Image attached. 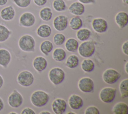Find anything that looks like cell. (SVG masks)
Segmentation results:
<instances>
[{"label": "cell", "mask_w": 128, "mask_h": 114, "mask_svg": "<svg viewBox=\"0 0 128 114\" xmlns=\"http://www.w3.org/2000/svg\"><path fill=\"white\" fill-rule=\"evenodd\" d=\"M112 110L114 114H128V106L125 102H118L114 105Z\"/></svg>", "instance_id": "cell-21"}, {"label": "cell", "mask_w": 128, "mask_h": 114, "mask_svg": "<svg viewBox=\"0 0 128 114\" xmlns=\"http://www.w3.org/2000/svg\"><path fill=\"white\" fill-rule=\"evenodd\" d=\"M20 49L26 52H34V51L36 41L30 35L26 34L20 37L18 41Z\"/></svg>", "instance_id": "cell-2"}, {"label": "cell", "mask_w": 128, "mask_h": 114, "mask_svg": "<svg viewBox=\"0 0 128 114\" xmlns=\"http://www.w3.org/2000/svg\"><path fill=\"white\" fill-rule=\"evenodd\" d=\"M52 30L50 26L48 24H44L40 25L36 30L38 36L42 38H48L52 34Z\"/></svg>", "instance_id": "cell-20"}, {"label": "cell", "mask_w": 128, "mask_h": 114, "mask_svg": "<svg viewBox=\"0 0 128 114\" xmlns=\"http://www.w3.org/2000/svg\"><path fill=\"white\" fill-rule=\"evenodd\" d=\"M40 49L42 54L46 56H48L49 53L52 50V43L49 40H45L41 43Z\"/></svg>", "instance_id": "cell-25"}, {"label": "cell", "mask_w": 128, "mask_h": 114, "mask_svg": "<svg viewBox=\"0 0 128 114\" xmlns=\"http://www.w3.org/2000/svg\"><path fill=\"white\" fill-rule=\"evenodd\" d=\"M33 1L34 4L36 6L42 7L46 4L48 0H33Z\"/></svg>", "instance_id": "cell-38"}, {"label": "cell", "mask_w": 128, "mask_h": 114, "mask_svg": "<svg viewBox=\"0 0 128 114\" xmlns=\"http://www.w3.org/2000/svg\"><path fill=\"white\" fill-rule=\"evenodd\" d=\"M68 1H72V0H68Z\"/></svg>", "instance_id": "cell-48"}, {"label": "cell", "mask_w": 128, "mask_h": 114, "mask_svg": "<svg viewBox=\"0 0 128 114\" xmlns=\"http://www.w3.org/2000/svg\"><path fill=\"white\" fill-rule=\"evenodd\" d=\"M4 107V103L3 99L0 97V111H2Z\"/></svg>", "instance_id": "cell-40"}, {"label": "cell", "mask_w": 128, "mask_h": 114, "mask_svg": "<svg viewBox=\"0 0 128 114\" xmlns=\"http://www.w3.org/2000/svg\"><path fill=\"white\" fill-rule=\"evenodd\" d=\"M21 114H36V112L34 109L32 108L28 107H26L22 109V110L20 112Z\"/></svg>", "instance_id": "cell-36"}, {"label": "cell", "mask_w": 128, "mask_h": 114, "mask_svg": "<svg viewBox=\"0 0 128 114\" xmlns=\"http://www.w3.org/2000/svg\"><path fill=\"white\" fill-rule=\"evenodd\" d=\"M35 22V16L32 13L29 12L22 13L19 18V24L23 27H31L34 25Z\"/></svg>", "instance_id": "cell-10"}, {"label": "cell", "mask_w": 128, "mask_h": 114, "mask_svg": "<svg viewBox=\"0 0 128 114\" xmlns=\"http://www.w3.org/2000/svg\"><path fill=\"white\" fill-rule=\"evenodd\" d=\"M65 47L68 51L70 52H76L78 47V42L74 38H70L68 39L65 43Z\"/></svg>", "instance_id": "cell-24"}, {"label": "cell", "mask_w": 128, "mask_h": 114, "mask_svg": "<svg viewBox=\"0 0 128 114\" xmlns=\"http://www.w3.org/2000/svg\"><path fill=\"white\" fill-rule=\"evenodd\" d=\"M30 100L33 105L40 107L44 106L48 103L50 100V96L46 91L36 90L31 94Z\"/></svg>", "instance_id": "cell-1"}, {"label": "cell", "mask_w": 128, "mask_h": 114, "mask_svg": "<svg viewBox=\"0 0 128 114\" xmlns=\"http://www.w3.org/2000/svg\"><path fill=\"white\" fill-rule=\"evenodd\" d=\"M14 4L20 8H26L28 7L32 0H12Z\"/></svg>", "instance_id": "cell-34"}, {"label": "cell", "mask_w": 128, "mask_h": 114, "mask_svg": "<svg viewBox=\"0 0 128 114\" xmlns=\"http://www.w3.org/2000/svg\"><path fill=\"white\" fill-rule=\"evenodd\" d=\"M78 87L82 92H92L94 89V83L92 78L88 77H84L79 80Z\"/></svg>", "instance_id": "cell-9"}, {"label": "cell", "mask_w": 128, "mask_h": 114, "mask_svg": "<svg viewBox=\"0 0 128 114\" xmlns=\"http://www.w3.org/2000/svg\"><path fill=\"white\" fill-rule=\"evenodd\" d=\"M67 114H76V112H74L73 111H69L67 112Z\"/></svg>", "instance_id": "cell-46"}, {"label": "cell", "mask_w": 128, "mask_h": 114, "mask_svg": "<svg viewBox=\"0 0 128 114\" xmlns=\"http://www.w3.org/2000/svg\"><path fill=\"white\" fill-rule=\"evenodd\" d=\"M79 63L78 57L74 54L70 55L66 61V66L70 69L76 68Z\"/></svg>", "instance_id": "cell-26"}, {"label": "cell", "mask_w": 128, "mask_h": 114, "mask_svg": "<svg viewBox=\"0 0 128 114\" xmlns=\"http://www.w3.org/2000/svg\"><path fill=\"white\" fill-rule=\"evenodd\" d=\"M119 90L120 96L122 98L128 97V79L126 78L121 81L119 84Z\"/></svg>", "instance_id": "cell-30"}, {"label": "cell", "mask_w": 128, "mask_h": 114, "mask_svg": "<svg viewBox=\"0 0 128 114\" xmlns=\"http://www.w3.org/2000/svg\"><path fill=\"white\" fill-rule=\"evenodd\" d=\"M12 55L8 50L5 48H0V66L7 68L11 61Z\"/></svg>", "instance_id": "cell-16"}, {"label": "cell", "mask_w": 128, "mask_h": 114, "mask_svg": "<svg viewBox=\"0 0 128 114\" xmlns=\"http://www.w3.org/2000/svg\"><path fill=\"white\" fill-rule=\"evenodd\" d=\"M16 16V11L12 5L8 6L2 8L0 12V17L4 21H10L12 20Z\"/></svg>", "instance_id": "cell-14"}, {"label": "cell", "mask_w": 128, "mask_h": 114, "mask_svg": "<svg viewBox=\"0 0 128 114\" xmlns=\"http://www.w3.org/2000/svg\"><path fill=\"white\" fill-rule=\"evenodd\" d=\"M23 101L22 95L16 89H14L8 98V103L9 106L14 108L20 106L23 103Z\"/></svg>", "instance_id": "cell-8"}, {"label": "cell", "mask_w": 128, "mask_h": 114, "mask_svg": "<svg viewBox=\"0 0 128 114\" xmlns=\"http://www.w3.org/2000/svg\"><path fill=\"white\" fill-rule=\"evenodd\" d=\"M68 103L70 108L76 110L80 108L82 106L84 101L81 96L78 94H73L69 97Z\"/></svg>", "instance_id": "cell-15"}, {"label": "cell", "mask_w": 128, "mask_h": 114, "mask_svg": "<svg viewBox=\"0 0 128 114\" xmlns=\"http://www.w3.org/2000/svg\"><path fill=\"white\" fill-rule=\"evenodd\" d=\"M120 74L116 69L108 68L102 73V77L104 81L108 84H112L116 82L120 78Z\"/></svg>", "instance_id": "cell-7"}, {"label": "cell", "mask_w": 128, "mask_h": 114, "mask_svg": "<svg viewBox=\"0 0 128 114\" xmlns=\"http://www.w3.org/2000/svg\"><path fill=\"white\" fill-rule=\"evenodd\" d=\"M54 28L58 31H63L68 26V18L64 15H58L53 21Z\"/></svg>", "instance_id": "cell-12"}, {"label": "cell", "mask_w": 128, "mask_h": 114, "mask_svg": "<svg viewBox=\"0 0 128 114\" xmlns=\"http://www.w3.org/2000/svg\"><path fill=\"white\" fill-rule=\"evenodd\" d=\"M78 2L83 4H94L96 3V0H78Z\"/></svg>", "instance_id": "cell-39"}, {"label": "cell", "mask_w": 128, "mask_h": 114, "mask_svg": "<svg viewBox=\"0 0 128 114\" xmlns=\"http://www.w3.org/2000/svg\"><path fill=\"white\" fill-rule=\"evenodd\" d=\"M116 90L112 87H106L100 91L99 97L100 100L105 103L112 102L116 96Z\"/></svg>", "instance_id": "cell-6"}, {"label": "cell", "mask_w": 128, "mask_h": 114, "mask_svg": "<svg viewBox=\"0 0 128 114\" xmlns=\"http://www.w3.org/2000/svg\"><path fill=\"white\" fill-rule=\"evenodd\" d=\"M78 50L80 56L84 58L91 57L96 51L95 44L92 40L84 41L78 46Z\"/></svg>", "instance_id": "cell-3"}, {"label": "cell", "mask_w": 128, "mask_h": 114, "mask_svg": "<svg viewBox=\"0 0 128 114\" xmlns=\"http://www.w3.org/2000/svg\"><path fill=\"white\" fill-rule=\"evenodd\" d=\"M47 65V60L42 56H37L34 58L32 61V66L34 69L38 72H41L45 70Z\"/></svg>", "instance_id": "cell-18"}, {"label": "cell", "mask_w": 128, "mask_h": 114, "mask_svg": "<svg viewBox=\"0 0 128 114\" xmlns=\"http://www.w3.org/2000/svg\"><path fill=\"white\" fill-rule=\"evenodd\" d=\"M4 84V80L2 76L0 74V89L2 88Z\"/></svg>", "instance_id": "cell-41"}, {"label": "cell", "mask_w": 128, "mask_h": 114, "mask_svg": "<svg viewBox=\"0 0 128 114\" xmlns=\"http://www.w3.org/2000/svg\"><path fill=\"white\" fill-rule=\"evenodd\" d=\"M53 41L56 45H62L66 41V37L62 33H56L53 37Z\"/></svg>", "instance_id": "cell-33"}, {"label": "cell", "mask_w": 128, "mask_h": 114, "mask_svg": "<svg viewBox=\"0 0 128 114\" xmlns=\"http://www.w3.org/2000/svg\"><path fill=\"white\" fill-rule=\"evenodd\" d=\"M52 7L56 12H63L66 9V4L64 0H54L52 2Z\"/></svg>", "instance_id": "cell-32"}, {"label": "cell", "mask_w": 128, "mask_h": 114, "mask_svg": "<svg viewBox=\"0 0 128 114\" xmlns=\"http://www.w3.org/2000/svg\"><path fill=\"white\" fill-rule=\"evenodd\" d=\"M84 114H100V111L96 106L91 105L88 107L84 112Z\"/></svg>", "instance_id": "cell-35"}, {"label": "cell", "mask_w": 128, "mask_h": 114, "mask_svg": "<svg viewBox=\"0 0 128 114\" xmlns=\"http://www.w3.org/2000/svg\"><path fill=\"white\" fill-rule=\"evenodd\" d=\"M91 31L87 28H80L76 33L78 39L80 41H85L88 39L91 35Z\"/></svg>", "instance_id": "cell-23"}, {"label": "cell", "mask_w": 128, "mask_h": 114, "mask_svg": "<svg viewBox=\"0 0 128 114\" xmlns=\"http://www.w3.org/2000/svg\"><path fill=\"white\" fill-rule=\"evenodd\" d=\"M12 31L6 26L0 24V43H4L7 41L10 37Z\"/></svg>", "instance_id": "cell-22"}, {"label": "cell", "mask_w": 128, "mask_h": 114, "mask_svg": "<svg viewBox=\"0 0 128 114\" xmlns=\"http://www.w3.org/2000/svg\"><path fill=\"white\" fill-rule=\"evenodd\" d=\"M67 104L66 100L62 98H58L52 102V108L55 114H62L66 108Z\"/></svg>", "instance_id": "cell-13"}, {"label": "cell", "mask_w": 128, "mask_h": 114, "mask_svg": "<svg viewBox=\"0 0 128 114\" xmlns=\"http://www.w3.org/2000/svg\"><path fill=\"white\" fill-rule=\"evenodd\" d=\"M50 81L54 85H57L60 84L64 79V71L60 68L56 67L52 68L48 74Z\"/></svg>", "instance_id": "cell-4"}, {"label": "cell", "mask_w": 128, "mask_h": 114, "mask_svg": "<svg viewBox=\"0 0 128 114\" xmlns=\"http://www.w3.org/2000/svg\"><path fill=\"white\" fill-rule=\"evenodd\" d=\"M40 114H52L51 112H50L48 111H46V110H44V111H42L40 112L39 113Z\"/></svg>", "instance_id": "cell-44"}, {"label": "cell", "mask_w": 128, "mask_h": 114, "mask_svg": "<svg viewBox=\"0 0 128 114\" xmlns=\"http://www.w3.org/2000/svg\"><path fill=\"white\" fill-rule=\"evenodd\" d=\"M128 61H126L125 65H124V69L125 70V72H126V74H128Z\"/></svg>", "instance_id": "cell-43"}, {"label": "cell", "mask_w": 128, "mask_h": 114, "mask_svg": "<svg viewBox=\"0 0 128 114\" xmlns=\"http://www.w3.org/2000/svg\"><path fill=\"white\" fill-rule=\"evenodd\" d=\"M122 49L123 53L126 55L128 56V41H126L122 45Z\"/></svg>", "instance_id": "cell-37"}, {"label": "cell", "mask_w": 128, "mask_h": 114, "mask_svg": "<svg viewBox=\"0 0 128 114\" xmlns=\"http://www.w3.org/2000/svg\"><path fill=\"white\" fill-rule=\"evenodd\" d=\"M122 1L124 4H125L126 5H128V0H122Z\"/></svg>", "instance_id": "cell-45"}, {"label": "cell", "mask_w": 128, "mask_h": 114, "mask_svg": "<svg viewBox=\"0 0 128 114\" xmlns=\"http://www.w3.org/2000/svg\"><path fill=\"white\" fill-rule=\"evenodd\" d=\"M40 17L44 21H49L52 17V12L51 9L49 7H44L40 11Z\"/></svg>", "instance_id": "cell-29"}, {"label": "cell", "mask_w": 128, "mask_h": 114, "mask_svg": "<svg viewBox=\"0 0 128 114\" xmlns=\"http://www.w3.org/2000/svg\"><path fill=\"white\" fill-rule=\"evenodd\" d=\"M81 68L86 72H91L94 68V63L92 59H84L81 63Z\"/></svg>", "instance_id": "cell-31"}, {"label": "cell", "mask_w": 128, "mask_h": 114, "mask_svg": "<svg viewBox=\"0 0 128 114\" xmlns=\"http://www.w3.org/2000/svg\"><path fill=\"white\" fill-rule=\"evenodd\" d=\"M114 20L116 23L120 28H124L128 23V14L124 11L119 12L116 14Z\"/></svg>", "instance_id": "cell-19"}, {"label": "cell", "mask_w": 128, "mask_h": 114, "mask_svg": "<svg viewBox=\"0 0 128 114\" xmlns=\"http://www.w3.org/2000/svg\"><path fill=\"white\" fill-rule=\"evenodd\" d=\"M92 27L96 32L98 33H103L107 31L108 24L105 19L102 18H97L92 20Z\"/></svg>", "instance_id": "cell-11"}, {"label": "cell", "mask_w": 128, "mask_h": 114, "mask_svg": "<svg viewBox=\"0 0 128 114\" xmlns=\"http://www.w3.org/2000/svg\"><path fill=\"white\" fill-rule=\"evenodd\" d=\"M8 113L9 114H18V113H17L16 112H14V111H12V112H10Z\"/></svg>", "instance_id": "cell-47"}, {"label": "cell", "mask_w": 128, "mask_h": 114, "mask_svg": "<svg viewBox=\"0 0 128 114\" xmlns=\"http://www.w3.org/2000/svg\"><path fill=\"white\" fill-rule=\"evenodd\" d=\"M16 81L19 85L23 87H29L34 81L33 74L28 70H24L20 72L17 76Z\"/></svg>", "instance_id": "cell-5"}, {"label": "cell", "mask_w": 128, "mask_h": 114, "mask_svg": "<svg viewBox=\"0 0 128 114\" xmlns=\"http://www.w3.org/2000/svg\"><path fill=\"white\" fill-rule=\"evenodd\" d=\"M53 59L58 62L63 61L66 57V52L65 50L62 48H57L54 50L52 52Z\"/></svg>", "instance_id": "cell-27"}, {"label": "cell", "mask_w": 128, "mask_h": 114, "mask_svg": "<svg viewBox=\"0 0 128 114\" xmlns=\"http://www.w3.org/2000/svg\"><path fill=\"white\" fill-rule=\"evenodd\" d=\"M82 21L78 16L72 17L69 22V26L73 30H78L82 28Z\"/></svg>", "instance_id": "cell-28"}, {"label": "cell", "mask_w": 128, "mask_h": 114, "mask_svg": "<svg viewBox=\"0 0 128 114\" xmlns=\"http://www.w3.org/2000/svg\"><path fill=\"white\" fill-rule=\"evenodd\" d=\"M68 10L72 15L79 16L84 14L85 12V7L84 5L80 2H75L72 3L69 6Z\"/></svg>", "instance_id": "cell-17"}, {"label": "cell", "mask_w": 128, "mask_h": 114, "mask_svg": "<svg viewBox=\"0 0 128 114\" xmlns=\"http://www.w3.org/2000/svg\"><path fill=\"white\" fill-rule=\"evenodd\" d=\"M8 2V0H0V7L5 6Z\"/></svg>", "instance_id": "cell-42"}]
</instances>
